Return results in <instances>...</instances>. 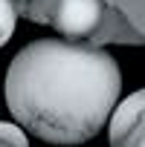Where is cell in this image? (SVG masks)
I'll use <instances>...</instances> for the list:
<instances>
[{
  "instance_id": "cell-1",
  "label": "cell",
  "mask_w": 145,
  "mask_h": 147,
  "mask_svg": "<svg viewBox=\"0 0 145 147\" xmlns=\"http://www.w3.org/2000/svg\"><path fill=\"white\" fill-rule=\"evenodd\" d=\"M122 95L113 55L58 38L32 40L6 69V104L18 124L52 144L93 138Z\"/></svg>"
},
{
  "instance_id": "cell-5",
  "label": "cell",
  "mask_w": 145,
  "mask_h": 147,
  "mask_svg": "<svg viewBox=\"0 0 145 147\" xmlns=\"http://www.w3.org/2000/svg\"><path fill=\"white\" fill-rule=\"evenodd\" d=\"M15 23H18L15 3H12V0H0V46L9 43V38L15 32Z\"/></svg>"
},
{
  "instance_id": "cell-2",
  "label": "cell",
  "mask_w": 145,
  "mask_h": 147,
  "mask_svg": "<svg viewBox=\"0 0 145 147\" xmlns=\"http://www.w3.org/2000/svg\"><path fill=\"white\" fill-rule=\"evenodd\" d=\"M107 133L110 147H131L145 133V90H136L125 101H119L116 113L110 115Z\"/></svg>"
},
{
  "instance_id": "cell-4",
  "label": "cell",
  "mask_w": 145,
  "mask_h": 147,
  "mask_svg": "<svg viewBox=\"0 0 145 147\" xmlns=\"http://www.w3.org/2000/svg\"><path fill=\"white\" fill-rule=\"evenodd\" d=\"M0 147H29L23 127L12 121H0Z\"/></svg>"
},
{
  "instance_id": "cell-6",
  "label": "cell",
  "mask_w": 145,
  "mask_h": 147,
  "mask_svg": "<svg viewBox=\"0 0 145 147\" xmlns=\"http://www.w3.org/2000/svg\"><path fill=\"white\" fill-rule=\"evenodd\" d=\"M131 147H145V133H142V136H139V138H136V141H133Z\"/></svg>"
},
{
  "instance_id": "cell-3",
  "label": "cell",
  "mask_w": 145,
  "mask_h": 147,
  "mask_svg": "<svg viewBox=\"0 0 145 147\" xmlns=\"http://www.w3.org/2000/svg\"><path fill=\"white\" fill-rule=\"evenodd\" d=\"M55 29L67 38H84L102 23V0H55Z\"/></svg>"
}]
</instances>
